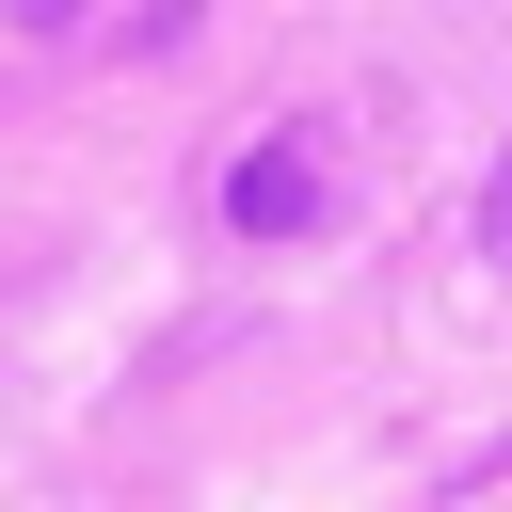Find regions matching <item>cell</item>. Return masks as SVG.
I'll use <instances>...</instances> for the list:
<instances>
[{
  "label": "cell",
  "mask_w": 512,
  "mask_h": 512,
  "mask_svg": "<svg viewBox=\"0 0 512 512\" xmlns=\"http://www.w3.org/2000/svg\"><path fill=\"white\" fill-rule=\"evenodd\" d=\"M224 224H240V240H304V224H320V144H256V160L224 176Z\"/></svg>",
  "instance_id": "1"
},
{
  "label": "cell",
  "mask_w": 512,
  "mask_h": 512,
  "mask_svg": "<svg viewBox=\"0 0 512 512\" xmlns=\"http://www.w3.org/2000/svg\"><path fill=\"white\" fill-rule=\"evenodd\" d=\"M496 240H512V160H496Z\"/></svg>",
  "instance_id": "2"
}]
</instances>
